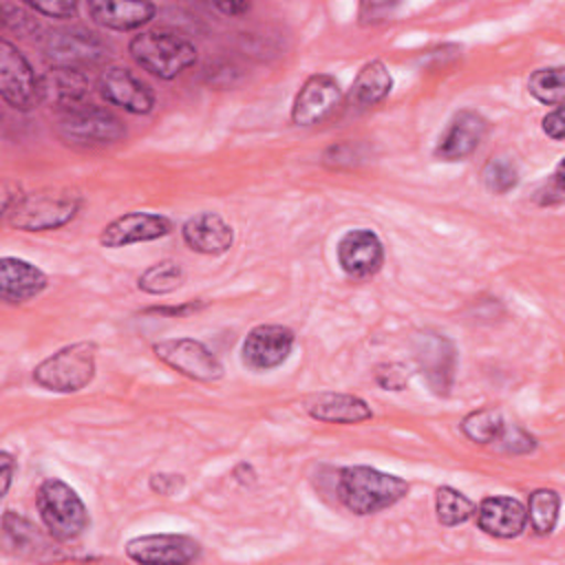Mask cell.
<instances>
[{
	"label": "cell",
	"mask_w": 565,
	"mask_h": 565,
	"mask_svg": "<svg viewBox=\"0 0 565 565\" xmlns=\"http://www.w3.org/2000/svg\"><path fill=\"white\" fill-rule=\"evenodd\" d=\"M408 492V483L369 466H349L340 470L338 497L353 514H375L395 505Z\"/></svg>",
	"instance_id": "1"
},
{
	"label": "cell",
	"mask_w": 565,
	"mask_h": 565,
	"mask_svg": "<svg viewBox=\"0 0 565 565\" xmlns=\"http://www.w3.org/2000/svg\"><path fill=\"white\" fill-rule=\"evenodd\" d=\"M130 57L154 77L172 79L196 62V46L174 31H143L128 44Z\"/></svg>",
	"instance_id": "2"
},
{
	"label": "cell",
	"mask_w": 565,
	"mask_h": 565,
	"mask_svg": "<svg viewBox=\"0 0 565 565\" xmlns=\"http://www.w3.org/2000/svg\"><path fill=\"white\" fill-rule=\"evenodd\" d=\"M38 512L49 534L55 541L68 543L84 534L88 527V510L79 494L62 479H46L38 488Z\"/></svg>",
	"instance_id": "3"
},
{
	"label": "cell",
	"mask_w": 565,
	"mask_h": 565,
	"mask_svg": "<svg viewBox=\"0 0 565 565\" xmlns=\"http://www.w3.org/2000/svg\"><path fill=\"white\" fill-rule=\"evenodd\" d=\"M95 342H73L42 360L33 369V380L55 393L82 391L95 375Z\"/></svg>",
	"instance_id": "4"
},
{
	"label": "cell",
	"mask_w": 565,
	"mask_h": 565,
	"mask_svg": "<svg viewBox=\"0 0 565 565\" xmlns=\"http://www.w3.org/2000/svg\"><path fill=\"white\" fill-rule=\"evenodd\" d=\"M79 210V196L71 192H31L4 212L7 223L24 232H46L66 225Z\"/></svg>",
	"instance_id": "5"
},
{
	"label": "cell",
	"mask_w": 565,
	"mask_h": 565,
	"mask_svg": "<svg viewBox=\"0 0 565 565\" xmlns=\"http://www.w3.org/2000/svg\"><path fill=\"white\" fill-rule=\"evenodd\" d=\"M57 132L62 139L71 143L82 146H95V143H115L126 135V128L121 119L99 106H77L71 110H64L57 124Z\"/></svg>",
	"instance_id": "6"
},
{
	"label": "cell",
	"mask_w": 565,
	"mask_h": 565,
	"mask_svg": "<svg viewBox=\"0 0 565 565\" xmlns=\"http://www.w3.org/2000/svg\"><path fill=\"white\" fill-rule=\"evenodd\" d=\"M413 355L430 391L437 395H448L457 371L455 342L441 333L424 331L413 340Z\"/></svg>",
	"instance_id": "7"
},
{
	"label": "cell",
	"mask_w": 565,
	"mask_h": 565,
	"mask_svg": "<svg viewBox=\"0 0 565 565\" xmlns=\"http://www.w3.org/2000/svg\"><path fill=\"white\" fill-rule=\"evenodd\" d=\"M44 57L51 66H68V68H88L99 64L108 55L106 42L84 29H57L44 38L42 44Z\"/></svg>",
	"instance_id": "8"
},
{
	"label": "cell",
	"mask_w": 565,
	"mask_h": 565,
	"mask_svg": "<svg viewBox=\"0 0 565 565\" xmlns=\"http://www.w3.org/2000/svg\"><path fill=\"white\" fill-rule=\"evenodd\" d=\"M0 95L15 110H31L42 102L40 77L9 40L0 42Z\"/></svg>",
	"instance_id": "9"
},
{
	"label": "cell",
	"mask_w": 565,
	"mask_h": 565,
	"mask_svg": "<svg viewBox=\"0 0 565 565\" xmlns=\"http://www.w3.org/2000/svg\"><path fill=\"white\" fill-rule=\"evenodd\" d=\"M154 355L177 373L196 382H216L223 377L218 358L194 338L161 340L154 344Z\"/></svg>",
	"instance_id": "10"
},
{
	"label": "cell",
	"mask_w": 565,
	"mask_h": 565,
	"mask_svg": "<svg viewBox=\"0 0 565 565\" xmlns=\"http://www.w3.org/2000/svg\"><path fill=\"white\" fill-rule=\"evenodd\" d=\"M294 349V331L282 324H258L243 340L241 358L252 371H269L282 364Z\"/></svg>",
	"instance_id": "11"
},
{
	"label": "cell",
	"mask_w": 565,
	"mask_h": 565,
	"mask_svg": "<svg viewBox=\"0 0 565 565\" xmlns=\"http://www.w3.org/2000/svg\"><path fill=\"white\" fill-rule=\"evenodd\" d=\"M342 99V90L335 77L327 73L311 75L296 93L291 106V121L296 126H313L329 117Z\"/></svg>",
	"instance_id": "12"
},
{
	"label": "cell",
	"mask_w": 565,
	"mask_h": 565,
	"mask_svg": "<svg viewBox=\"0 0 565 565\" xmlns=\"http://www.w3.org/2000/svg\"><path fill=\"white\" fill-rule=\"evenodd\" d=\"M335 254H338V265L351 278L373 276L384 260V247L380 236L366 227L349 230L338 241Z\"/></svg>",
	"instance_id": "13"
},
{
	"label": "cell",
	"mask_w": 565,
	"mask_h": 565,
	"mask_svg": "<svg viewBox=\"0 0 565 565\" xmlns=\"http://www.w3.org/2000/svg\"><path fill=\"white\" fill-rule=\"evenodd\" d=\"M126 554L137 563H192L201 545L185 534H146L126 543Z\"/></svg>",
	"instance_id": "14"
},
{
	"label": "cell",
	"mask_w": 565,
	"mask_h": 565,
	"mask_svg": "<svg viewBox=\"0 0 565 565\" xmlns=\"http://www.w3.org/2000/svg\"><path fill=\"white\" fill-rule=\"evenodd\" d=\"M97 88L108 104H115L132 115H146L154 106L152 88L121 66H108L99 75Z\"/></svg>",
	"instance_id": "15"
},
{
	"label": "cell",
	"mask_w": 565,
	"mask_h": 565,
	"mask_svg": "<svg viewBox=\"0 0 565 565\" xmlns=\"http://www.w3.org/2000/svg\"><path fill=\"white\" fill-rule=\"evenodd\" d=\"M488 132V121L477 110H459L441 132L435 157L441 161H461L470 157Z\"/></svg>",
	"instance_id": "16"
},
{
	"label": "cell",
	"mask_w": 565,
	"mask_h": 565,
	"mask_svg": "<svg viewBox=\"0 0 565 565\" xmlns=\"http://www.w3.org/2000/svg\"><path fill=\"white\" fill-rule=\"evenodd\" d=\"M172 223L152 212H128L115 221H110L102 234L99 243L104 247H126L132 243H143V241H154L166 234H170Z\"/></svg>",
	"instance_id": "17"
},
{
	"label": "cell",
	"mask_w": 565,
	"mask_h": 565,
	"mask_svg": "<svg viewBox=\"0 0 565 565\" xmlns=\"http://www.w3.org/2000/svg\"><path fill=\"white\" fill-rule=\"evenodd\" d=\"M181 236L192 252L218 256L232 247L234 230L216 212H199L183 223Z\"/></svg>",
	"instance_id": "18"
},
{
	"label": "cell",
	"mask_w": 565,
	"mask_h": 565,
	"mask_svg": "<svg viewBox=\"0 0 565 565\" xmlns=\"http://www.w3.org/2000/svg\"><path fill=\"white\" fill-rule=\"evenodd\" d=\"M477 525L497 539H514L525 530L527 512L519 499L488 497L477 508Z\"/></svg>",
	"instance_id": "19"
},
{
	"label": "cell",
	"mask_w": 565,
	"mask_h": 565,
	"mask_svg": "<svg viewBox=\"0 0 565 565\" xmlns=\"http://www.w3.org/2000/svg\"><path fill=\"white\" fill-rule=\"evenodd\" d=\"M49 280L46 274L22 260V258H13V256H4L0 260V296L7 302H26L31 298H35L38 294H42L46 289Z\"/></svg>",
	"instance_id": "20"
},
{
	"label": "cell",
	"mask_w": 565,
	"mask_h": 565,
	"mask_svg": "<svg viewBox=\"0 0 565 565\" xmlns=\"http://www.w3.org/2000/svg\"><path fill=\"white\" fill-rule=\"evenodd\" d=\"M42 99L53 102L55 106L71 110L84 106L86 95L90 93V77L84 68L51 66L44 77H40Z\"/></svg>",
	"instance_id": "21"
},
{
	"label": "cell",
	"mask_w": 565,
	"mask_h": 565,
	"mask_svg": "<svg viewBox=\"0 0 565 565\" xmlns=\"http://www.w3.org/2000/svg\"><path fill=\"white\" fill-rule=\"evenodd\" d=\"M88 15L104 29L110 31H132L143 26L154 15L152 2H137V0H90L86 4Z\"/></svg>",
	"instance_id": "22"
},
{
	"label": "cell",
	"mask_w": 565,
	"mask_h": 565,
	"mask_svg": "<svg viewBox=\"0 0 565 565\" xmlns=\"http://www.w3.org/2000/svg\"><path fill=\"white\" fill-rule=\"evenodd\" d=\"M305 408L313 419L329 424H360L373 415L364 399L349 393H318Z\"/></svg>",
	"instance_id": "23"
},
{
	"label": "cell",
	"mask_w": 565,
	"mask_h": 565,
	"mask_svg": "<svg viewBox=\"0 0 565 565\" xmlns=\"http://www.w3.org/2000/svg\"><path fill=\"white\" fill-rule=\"evenodd\" d=\"M391 88H393V77L386 64L380 60H371L358 71L349 90V99L355 106H375L391 93Z\"/></svg>",
	"instance_id": "24"
},
{
	"label": "cell",
	"mask_w": 565,
	"mask_h": 565,
	"mask_svg": "<svg viewBox=\"0 0 565 565\" xmlns=\"http://www.w3.org/2000/svg\"><path fill=\"white\" fill-rule=\"evenodd\" d=\"M558 508H561V497L556 490L539 488L530 494V503L525 512L536 534H550L554 530L558 521Z\"/></svg>",
	"instance_id": "25"
},
{
	"label": "cell",
	"mask_w": 565,
	"mask_h": 565,
	"mask_svg": "<svg viewBox=\"0 0 565 565\" xmlns=\"http://www.w3.org/2000/svg\"><path fill=\"white\" fill-rule=\"evenodd\" d=\"M435 512L441 525L452 527V525L466 523L475 514V503L459 490L450 486H441L435 494Z\"/></svg>",
	"instance_id": "26"
},
{
	"label": "cell",
	"mask_w": 565,
	"mask_h": 565,
	"mask_svg": "<svg viewBox=\"0 0 565 565\" xmlns=\"http://www.w3.org/2000/svg\"><path fill=\"white\" fill-rule=\"evenodd\" d=\"M183 280V269L174 260H159L139 276V289L152 296H166L174 291Z\"/></svg>",
	"instance_id": "27"
},
{
	"label": "cell",
	"mask_w": 565,
	"mask_h": 565,
	"mask_svg": "<svg viewBox=\"0 0 565 565\" xmlns=\"http://www.w3.org/2000/svg\"><path fill=\"white\" fill-rule=\"evenodd\" d=\"M503 426H505V422H503L501 413L494 411V408L472 411L461 422L463 435L468 439L477 441V444H492V441H497L501 430H503Z\"/></svg>",
	"instance_id": "28"
},
{
	"label": "cell",
	"mask_w": 565,
	"mask_h": 565,
	"mask_svg": "<svg viewBox=\"0 0 565 565\" xmlns=\"http://www.w3.org/2000/svg\"><path fill=\"white\" fill-rule=\"evenodd\" d=\"M527 90L547 106H561L565 97V86H563V66H550V68H539L530 75L527 79Z\"/></svg>",
	"instance_id": "29"
},
{
	"label": "cell",
	"mask_w": 565,
	"mask_h": 565,
	"mask_svg": "<svg viewBox=\"0 0 565 565\" xmlns=\"http://www.w3.org/2000/svg\"><path fill=\"white\" fill-rule=\"evenodd\" d=\"M481 177H483V185L494 194H505L519 183V170L505 157H492L483 166Z\"/></svg>",
	"instance_id": "30"
},
{
	"label": "cell",
	"mask_w": 565,
	"mask_h": 565,
	"mask_svg": "<svg viewBox=\"0 0 565 565\" xmlns=\"http://www.w3.org/2000/svg\"><path fill=\"white\" fill-rule=\"evenodd\" d=\"M2 530H4V541L9 547L26 550V547L42 543L38 527H33V523H29L24 516H18L11 510H7L2 516Z\"/></svg>",
	"instance_id": "31"
},
{
	"label": "cell",
	"mask_w": 565,
	"mask_h": 565,
	"mask_svg": "<svg viewBox=\"0 0 565 565\" xmlns=\"http://www.w3.org/2000/svg\"><path fill=\"white\" fill-rule=\"evenodd\" d=\"M26 7L33 9L35 13H42L46 18H57V20L73 18L77 11V4L71 0H29Z\"/></svg>",
	"instance_id": "32"
},
{
	"label": "cell",
	"mask_w": 565,
	"mask_h": 565,
	"mask_svg": "<svg viewBox=\"0 0 565 565\" xmlns=\"http://www.w3.org/2000/svg\"><path fill=\"white\" fill-rule=\"evenodd\" d=\"M0 11H2V24L7 29H13L18 33H26V31L38 26L33 15H29L24 7H15V4H9V2H2Z\"/></svg>",
	"instance_id": "33"
},
{
	"label": "cell",
	"mask_w": 565,
	"mask_h": 565,
	"mask_svg": "<svg viewBox=\"0 0 565 565\" xmlns=\"http://www.w3.org/2000/svg\"><path fill=\"white\" fill-rule=\"evenodd\" d=\"M565 185H563V166H556V172L543 183V188L536 192V201L541 205H556L563 201Z\"/></svg>",
	"instance_id": "34"
},
{
	"label": "cell",
	"mask_w": 565,
	"mask_h": 565,
	"mask_svg": "<svg viewBox=\"0 0 565 565\" xmlns=\"http://www.w3.org/2000/svg\"><path fill=\"white\" fill-rule=\"evenodd\" d=\"M497 441H501L503 448L510 450V452H527V450L534 448L532 435H527V433H525L523 428H519V426H512V428L503 426V430H501V435H499Z\"/></svg>",
	"instance_id": "35"
},
{
	"label": "cell",
	"mask_w": 565,
	"mask_h": 565,
	"mask_svg": "<svg viewBox=\"0 0 565 565\" xmlns=\"http://www.w3.org/2000/svg\"><path fill=\"white\" fill-rule=\"evenodd\" d=\"M375 380L382 388H391V391H402L408 382V373L404 371L402 364H386L380 366L375 373Z\"/></svg>",
	"instance_id": "36"
},
{
	"label": "cell",
	"mask_w": 565,
	"mask_h": 565,
	"mask_svg": "<svg viewBox=\"0 0 565 565\" xmlns=\"http://www.w3.org/2000/svg\"><path fill=\"white\" fill-rule=\"evenodd\" d=\"M543 132L552 137L554 141H563L565 135V121H563V106H556L543 117Z\"/></svg>",
	"instance_id": "37"
},
{
	"label": "cell",
	"mask_w": 565,
	"mask_h": 565,
	"mask_svg": "<svg viewBox=\"0 0 565 565\" xmlns=\"http://www.w3.org/2000/svg\"><path fill=\"white\" fill-rule=\"evenodd\" d=\"M150 486L159 494H172L181 486V477L179 475H154L150 479Z\"/></svg>",
	"instance_id": "38"
},
{
	"label": "cell",
	"mask_w": 565,
	"mask_h": 565,
	"mask_svg": "<svg viewBox=\"0 0 565 565\" xmlns=\"http://www.w3.org/2000/svg\"><path fill=\"white\" fill-rule=\"evenodd\" d=\"M0 468H2V494H7L13 477V457L7 450L0 452Z\"/></svg>",
	"instance_id": "39"
},
{
	"label": "cell",
	"mask_w": 565,
	"mask_h": 565,
	"mask_svg": "<svg viewBox=\"0 0 565 565\" xmlns=\"http://www.w3.org/2000/svg\"><path fill=\"white\" fill-rule=\"evenodd\" d=\"M218 11H223L225 15H241V13H247L249 11V4L247 2H218L214 4Z\"/></svg>",
	"instance_id": "40"
}]
</instances>
